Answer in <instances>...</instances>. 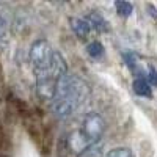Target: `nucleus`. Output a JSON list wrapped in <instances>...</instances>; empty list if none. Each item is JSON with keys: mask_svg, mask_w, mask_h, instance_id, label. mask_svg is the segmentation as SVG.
<instances>
[{"mask_svg": "<svg viewBox=\"0 0 157 157\" xmlns=\"http://www.w3.org/2000/svg\"><path fill=\"white\" fill-rule=\"evenodd\" d=\"M50 54H52V47L46 39H36L30 46L29 61L35 72L36 80H39V78H49V77L52 78L50 71H49Z\"/></svg>", "mask_w": 157, "mask_h": 157, "instance_id": "obj_1", "label": "nucleus"}, {"mask_svg": "<svg viewBox=\"0 0 157 157\" xmlns=\"http://www.w3.org/2000/svg\"><path fill=\"white\" fill-rule=\"evenodd\" d=\"M104 130H105V121H104L102 115L98 112H88L83 118L82 129H80V132L85 135V138L90 143L101 141Z\"/></svg>", "mask_w": 157, "mask_h": 157, "instance_id": "obj_2", "label": "nucleus"}, {"mask_svg": "<svg viewBox=\"0 0 157 157\" xmlns=\"http://www.w3.org/2000/svg\"><path fill=\"white\" fill-rule=\"evenodd\" d=\"M49 71L50 75L54 80L69 74L68 72V63L64 60V57L61 55V52L57 49H52V54H50V63H49Z\"/></svg>", "mask_w": 157, "mask_h": 157, "instance_id": "obj_3", "label": "nucleus"}, {"mask_svg": "<svg viewBox=\"0 0 157 157\" xmlns=\"http://www.w3.org/2000/svg\"><path fill=\"white\" fill-rule=\"evenodd\" d=\"M91 143L85 138V135L80 132V130H72V132L66 137V146L68 149L74 154V155H80Z\"/></svg>", "mask_w": 157, "mask_h": 157, "instance_id": "obj_4", "label": "nucleus"}, {"mask_svg": "<svg viewBox=\"0 0 157 157\" xmlns=\"http://www.w3.org/2000/svg\"><path fill=\"white\" fill-rule=\"evenodd\" d=\"M83 19H85L86 24L90 25L91 32L94 30V32H98V33H107V32L110 30V25H109L107 19L104 17L99 11H96V10L86 13V16H85Z\"/></svg>", "mask_w": 157, "mask_h": 157, "instance_id": "obj_5", "label": "nucleus"}, {"mask_svg": "<svg viewBox=\"0 0 157 157\" xmlns=\"http://www.w3.org/2000/svg\"><path fill=\"white\" fill-rule=\"evenodd\" d=\"M36 94L39 99L52 102L55 94V80L54 78H39L36 80Z\"/></svg>", "mask_w": 157, "mask_h": 157, "instance_id": "obj_6", "label": "nucleus"}, {"mask_svg": "<svg viewBox=\"0 0 157 157\" xmlns=\"http://www.w3.org/2000/svg\"><path fill=\"white\" fill-rule=\"evenodd\" d=\"M69 25H71V30L75 36L78 38H88L90 33H91V29H90V25L86 24V21L83 17H69Z\"/></svg>", "mask_w": 157, "mask_h": 157, "instance_id": "obj_7", "label": "nucleus"}, {"mask_svg": "<svg viewBox=\"0 0 157 157\" xmlns=\"http://www.w3.org/2000/svg\"><path fill=\"white\" fill-rule=\"evenodd\" d=\"M134 91L137 96H141V98H151V85L146 82L145 77H137L134 80Z\"/></svg>", "mask_w": 157, "mask_h": 157, "instance_id": "obj_8", "label": "nucleus"}, {"mask_svg": "<svg viewBox=\"0 0 157 157\" xmlns=\"http://www.w3.org/2000/svg\"><path fill=\"white\" fill-rule=\"evenodd\" d=\"M102 155H104V145L102 141H96L91 143L78 157H102Z\"/></svg>", "mask_w": 157, "mask_h": 157, "instance_id": "obj_9", "label": "nucleus"}, {"mask_svg": "<svg viewBox=\"0 0 157 157\" xmlns=\"http://www.w3.org/2000/svg\"><path fill=\"white\" fill-rule=\"evenodd\" d=\"M115 10L118 13V16L121 17H129L134 11V6L130 2H126V0H116L115 2Z\"/></svg>", "mask_w": 157, "mask_h": 157, "instance_id": "obj_10", "label": "nucleus"}, {"mask_svg": "<svg viewBox=\"0 0 157 157\" xmlns=\"http://www.w3.org/2000/svg\"><path fill=\"white\" fill-rule=\"evenodd\" d=\"M86 52H88L90 57L101 58L104 54H105V49H104L102 43H99V41H91V43L86 46Z\"/></svg>", "mask_w": 157, "mask_h": 157, "instance_id": "obj_11", "label": "nucleus"}, {"mask_svg": "<svg viewBox=\"0 0 157 157\" xmlns=\"http://www.w3.org/2000/svg\"><path fill=\"white\" fill-rule=\"evenodd\" d=\"M105 157H134V154H132V151H130L129 148H123V146H120V148L110 149V151L107 152Z\"/></svg>", "mask_w": 157, "mask_h": 157, "instance_id": "obj_12", "label": "nucleus"}, {"mask_svg": "<svg viewBox=\"0 0 157 157\" xmlns=\"http://www.w3.org/2000/svg\"><path fill=\"white\" fill-rule=\"evenodd\" d=\"M8 41V25L6 21L0 16V47H3Z\"/></svg>", "mask_w": 157, "mask_h": 157, "instance_id": "obj_13", "label": "nucleus"}, {"mask_svg": "<svg viewBox=\"0 0 157 157\" xmlns=\"http://www.w3.org/2000/svg\"><path fill=\"white\" fill-rule=\"evenodd\" d=\"M146 82L151 85V86H157V69L154 66H149L148 68V74H146Z\"/></svg>", "mask_w": 157, "mask_h": 157, "instance_id": "obj_14", "label": "nucleus"}, {"mask_svg": "<svg viewBox=\"0 0 157 157\" xmlns=\"http://www.w3.org/2000/svg\"><path fill=\"white\" fill-rule=\"evenodd\" d=\"M124 60H126L124 63L127 64L130 69H134V68L137 66V55L132 54V52H129V54H124Z\"/></svg>", "mask_w": 157, "mask_h": 157, "instance_id": "obj_15", "label": "nucleus"}, {"mask_svg": "<svg viewBox=\"0 0 157 157\" xmlns=\"http://www.w3.org/2000/svg\"><path fill=\"white\" fill-rule=\"evenodd\" d=\"M148 10H149V14H151V16H154V17L157 19V13H155V6L149 3V5H148Z\"/></svg>", "mask_w": 157, "mask_h": 157, "instance_id": "obj_16", "label": "nucleus"}]
</instances>
